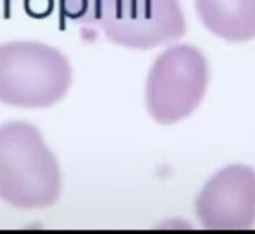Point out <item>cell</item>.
<instances>
[{
    "label": "cell",
    "instance_id": "6da1fadb",
    "mask_svg": "<svg viewBox=\"0 0 255 234\" xmlns=\"http://www.w3.org/2000/svg\"><path fill=\"white\" fill-rule=\"evenodd\" d=\"M58 9L64 19L130 49L167 45L187 33L179 0H58Z\"/></svg>",
    "mask_w": 255,
    "mask_h": 234
},
{
    "label": "cell",
    "instance_id": "7a4b0ae2",
    "mask_svg": "<svg viewBox=\"0 0 255 234\" xmlns=\"http://www.w3.org/2000/svg\"><path fill=\"white\" fill-rule=\"evenodd\" d=\"M58 160L40 130L25 121L0 125V200L24 209H48L61 196Z\"/></svg>",
    "mask_w": 255,
    "mask_h": 234
},
{
    "label": "cell",
    "instance_id": "3957f363",
    "mask_svg": "<svg viewBox=\"0 0 255 234\" xmlns=\"http://www.w3.org/2000/svg\"><path fill=\"white\" fill-rule=\"evenodd\" d=\"M72 85V66L55 46L37 40L0 43V103L45 109L64 99Z\"/></svg>",
    "mask_w": 255,
    "mask_h": 234
},
{
    "label": "cell",
    "instance_id": "277c9868",
    "mask_svg": "<svg viewBox=\"0 0 255 234\" xmlns=\"http://www.w3.org/2000/svg\"><path fill=\"white\" fill-rule=\"evenodd\" d=\"M208 85L209 64L205 54L193 45H173L157 57L148 73L146 109L158 124H176L196 112Z\"/></svg>",
    "mask_w": 255,
    "mask_h": 234
},
{
    "label": "cell",
    "instance_id": "5b68a950",
    "mask_svg": "<svg viewBox=\"0 0 255 234\" xmlns=\"http://www.w3.org/2000/svg\"><path fill=\"white\" fill-rule=\"evenodd\" d=\"M196 215L208 230H248L255 223V170L232 164L218 170L196 199Z\"/></svg>",
    "mask_w": 255,
    "mask_h": 234
},
{
    "label": "cell",
    "instance_id": "8992f818",
    "mask_svg": "<svg viewBox=\"0 0 255 234\" xmlns=\"http://www.w3.org/2000/svg\"><path fill=\"white\" fill-rule=\"evenodd\" d=\"M194 6L217 37L233 43L255 39V0H194Z\"/></svg>",
    "mask_w": 255,
    "mask_h": 234
}]
</instances>
